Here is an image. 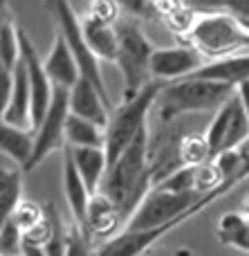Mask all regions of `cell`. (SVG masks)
Wrapping results in <instances>:
<instances>
[{"label": "cell", "mask_w": 249, "mask_h": 256, "mask_svg": "<svg viewBox=\"0 0 249 256\" xmlns=\"http://www.w3.org/2000/svg\"><path fill=\"white\" fill-rule=\"evenodd\" d=\"M238 97H241V102H243V108H245V112H247V117H249V81H243L241 86H238Z\"/></svg>", "instance_id": "obj_33"}, {"label": "cell", "mask_w": 249, "mask_h": 256, "mask_svg": "<svg viewBox=\"0 0 249 256\" xmlns=\"http://www.w3.org/2000/svg\"><path fill=\"white\" fill-rule=\"evenodd\" d=\"M2 124L27 128V130L34 128V122H31V88L27 68L22 61L13 68V92L7 108L2 110Z\"/></svg>", "instance_id": "obj_16"}, {"label": "cell", "mask_w": 249, "mask_h": 256, "mask_svg": "<svg viewBox=\"0 0 249 256\" xmlns=\"http://www.w3.org/2000/svg\"><path fill=\"white\" fill-rule=\"evenodd\" d=\"M164 86L166 81L153 79L139 94H135L133 99H124V104L115 108V112L110 115V124L106 128L108 166L115 160H119V155L133 144V140L144 128H148L146 117L151 112L153 104H157V97H160Z\"/></svg>", "instance_id": "obj_5"}, {"label": "cell", "mask_w": 249, "mask_h": 256, "mask_svg": "<svg viewBox=\"0 0 249 256\" xmlns=\"http://www.w3.org/2000/svg\"><path fill=\"white\" fill-rule=\"evenodd\" d=\"M243 22H245V27H247V30H249V22H247V20H243Z\"/></svg>", "instance_id": "obj_36"}, {"label": "cell", "mask_w": 249, "mask_h": 256, "mask_svg": "<svg viewBox=\"0 0 249 256\" xmlns=\"http://www.w3.org/2000/svg\"><path fill=\"white\" fill-rule=\"evenodd\" d=\"M22 248V230L7 218L4 222H0V254L2 256H18Z\"/></svg>", "instance_id": "obj_27"}, {"label": "cell", "mask_w": 249, "mask_h": 256, "mask_svg": "<svg viewBox=\"0 0 249 256\" xmlns=\"http://www.w3.org/2000/svg\"><path fill=\"white\" fill-rule=\"evenodd\" d=\"M241 214H243V216H245L247 220H249V196H247L245 200H243V212H241Z\"/></svg>", "instance_id": "obj_35"}, {"label": "cell", "mask_w": 249, "mask_h": 256, "mask_svg": "<svg viewBox=\"0 0 249 256\" xmlns=\"http://www.w3.org/2000/svg\"><path fill=\"white\" fill-rule=\"evenodd\" d=\"M205 56L191 45L180 48H155L151 61L153 79L157 81H178L196 74L205 66Z\"/></svg>", "instance_id": "obj_11"}, {"label": "cell", "mask_w": 249, "mask_h": 256, "mask_svg": "<svg viewBox=\"0 0 249 256\" xmlns=\"http://www.w3.org/2000/svg\"><path fill=\"white\" fill-rule=\"evenodd\" d=\"M108 108H110V104L103 99V94L85 76H81L74 88L70 90V112L81 117V120H88L101 128H108V124H110Z\"/></svg>", "instance_id": "obj_12"}, {"label": "cell", "mask_w": 249, "mask_h": 256, "mask_svg": "<svg viewBox=\"0 0 249 256\" xmlns=\"http://www.w3.org/2000/svg\"><path fill=\"white\" fill-rule=\"evenodd\" d=\"M70 120V90L54 86V97L45 120L34 130L36 144H34V158H31L27 171L36 168L52 150H63L67 146L65 142V126Z\"/></svg>", "instance_id": "obj_9"}, {"label": "cell", "mask_w": 249, "mask_h": 256, "mask_svg": "<svg viewBox=\"0 0 249 256\" xmlns=\"http://www.w3.org/2000/svg\"><path fill=\"white\" fill-rule=\"evenodd\" d=\"M180 162L182 166H200V164L211 162V148L209 142H207V135H200V132H189V135H182L180 140Z\"/></svg>", "instance_id": "obj_25"}, {"label": "cell", "mask_w": 249, "mask_h": 256, "mask_svg": "<svg viewBox=\"0 0 249 256\" xmlns=\"http://www.w3.org/2000/svg\"><path fill=\"white\" fill-rule=\"evenodd\" d=\"M151 189H153L151 130L144 128L133 140V144L119 155V160H115L108 166V173L103 178L99 191L112 200V204L117 207L126 227Z\"/></svg>", "instance_id": "obj_1"}, {"label": "cell", "mask_w": 249, "mask_h": 256, "mask_svg": "<svg viewBox=\"0 0 249 256\" xmlns=\"http://www.w3.org/2000/svg\"><path fill=\"white\" fill-rule=\"evenodd\" d=\"M205 135L209 142L211 158H218L225 150L241 148L249 140V117L243 108L238 92L214 115Z\"/></svg>", "instance_id": "obj_8"}, {"label": "cell", "mask_w": 249, "mask_h": 256, "mask_svg": "<svg viewBox=\"0 0 249 256\" xmlns=\"http://www.w3.org/2000/svg\"><path fill=\"white\" fill-rule=\"evenodd\" d=\"M115 27L119 36V52L115 63L124 74V99H133L153 81L151 61L155 48L133 18H124Z\"/></svg>", "instance_id": "obj_6"}, {"label": "cell", "mask_w": 249, "mask_h": 256, "mask_svg": "<svg viewBox=\"0 0 249 256\" xmlns=\"http://www.w3.org/2000/svg\"><path fill=\"white\" fill-rule=\"evenodd\" d=\"M20 256H47V248H45V245L31 243V240H25V238H22Z\"/></svg>", "instance_id": "obj_32"}, {"label": "cell", "mask_w": 249, "mask_h": 256, "mask_svg": "<svg viewBox=\"0 0 249 256\" xmlns=\"http://www.w3.org/2000/svg\"><path fill=\"white\" fill-rule=\"evenodd\" d=\"M9 218H11V220L22 230V234H25L27 230H31V227H36L38 222L45 220V207H40V204L34 202V200H20Z\"/></svg>", "instance_id": "obj_26"}, {"label": "cell", "mask_w": 249, "mask_h": 256, "mask_svg": "<svg viewBox=\"0 0 249 256\" xmlns=\"http://www.w3.org/2000/svg\"><path fill=\"white\" fill-rule=\"evenodd\" d=\"M13 92V72L11 70H4L0 68V108H7L9 99H11Z\"/></svg>", "instance_id": "obj_31"}, {"label": "cell", "mask_w": 249, "mask_h": 256, "mask_svg": "<svg viewBox=\"0 0 249 256\" xmlns=\"http://www.w3.org/2000/svg\"><path fill=\"white\" fill-rule=\"evenodd\" d=\"M200 200L202 196L180 191L166 182H160L148 191V196L124 230H160L166 236L171 230L189 220V212Z\"/></svg>", "instance_id": "obj_4"}, {"label": "cell", "mask_w": 249, "mask_h": 256, "mask_svg": "<svg viewBox=\"0 0 249 256\" xmlns=\"http://www.w3.org/2000/svg\"><path fill=\"white\" fill-rule=\"evenodd\" d=\"M124 230V220H121L117 207L112 204V200L108 196H103L101 191L92 196L88 207V222H85V236L90 240H103L108 243L110 238H115L119 232Z\"/></svg>", "instance_id": "obj_15"}, {"label": "cell", "mask_w": 249, "mask_h": 256, "mask_svg": "<svg viewBox=\"0 0 249 256\" xmlns=\"http://www.w3.org/2000/svg\"><path fill=\"white\" fill-rule=\"evenodd\" d=\"M34 144L36 137L27 128H16L9 124L0 126V150L2 155L11 158L22 171H27L31 158H34Z\"/></svg>", "instance_id": "obj_20"}, {"label": "cell", "mask_w": 249, "mask_h": 256, "mask_svg": "<svg viewBox=\"0 0 249 256\" xmlns=\"http://www.w3.org/2000/svg\"><path fill=\"white\" fill-rule=\"evenodd\" d=\"M72 160L79 168L83 182L88 184L90 194H97L101 189V182L108 173V153L101 146H83V148H72Z\"/></svg>", "instance_id": "obj_19"}, {"label": "cell", "mask_w": 249, "mask_h": 256, "mask_svg": "<svg viewBox=\"0 0 249 256\" xmlns=\"http://www.w3.org/2000/svg\"><path fill=\"white\" fill-rule=\"evenodd\" d=\"M22 200V173L18 168L0 171V222H4Z\"/></svg>", "instance_id": "obj_23"}, {"label": "cell", "mask_w": 249, "mask_h": 256, "mask_svg": "<svg viewBox=\"0 0 249 256\" xmlns=\"http://www.w3.org/2000/svg\"><path fill=\"white\" fill-rule=\"evenodd\" d=\"M63 191H65L70 212H72V216H74V225H79L81 230L85 232L88 207H90V200H92V194H90L88 184L83 182L74 160H72L70 146L63 148Z\"/></svg>", "instance_id": "obj_14"}, {"label": "cell", "mask_w": 249, "mask_h": 256, "mask_svg": "<svg viewBox=\"0 0 249 256\" xmlns=\"http://www.w3.org/2000/svg\"><path fill=\"white\" fill-rule=\"evenodd\" d=\"M67 256H92V240L79 225L67 227Z\"/></svg>", "instance_id": "obj_29"}, {"label": "cell", "mask_w": 249, "mask_h": 256, "mask_svg": "<svg viewBox=\"0 0 249 256\" xmlns=\"http://www.w3.org/2000/svg\"><path fill=\"white\" fill-rule=\"evenodd\" d=\"M81 30H83L85 45L94 54V58H99V61H117L119 36H117L115 25H106V22L97 20L92 16H85L81 20Z\"/></svg>", "instance_id": "obj_17"}, {"label": "cell", "mask_w": 249, "mask_h": 256, "mask_svg": "<svg viewBox=\"0 0 249 256\" xmlns=\"http://www.w3.org/2000/svg\"><path fill=\"white\" fill-rule=\"evenodd\" d=\"M45 9L49 12L52 16L54 25H56L58 34L65 36V40L70 43V48L74 50L76 58H79V66H81V74L85 79H90L94 84V88L103 94L108 104H110V97H108V90L106 84H103V76L101 70H99V58H94V54L88 50L83 40V30H81V20L76 18L74 9H72L70 0H43Z\"/></svg>", "instance_id": "obj_7"}, {"label": "cell", "mask_w": 249, "mask_h": 256, "mask_svg": "<svg viewBox=\"0 0 249 256\" xmlns=\"http://www.w3.org/2000/svg\"><path fill=\"white\" fill-rule=\"evenodd\" d=\"M184 43L196 48L207 61H218L249 50V30L227 12H205L184 36Z\"/></svg>", "instance_id": "obj_3"}, {"label": "cell", "mask_w": 249, "mask_h": 256, "mask_svg": "<svg viewBox=\"0 0 249 256\" xmlns=\"http://www.w3.org/2000/svg\"><path fill=\"white\" fill-rule=\"evenodd\" d=\"M119 0H92L88 16L106 22V25H117L119 22Z\"/></svg>", "instance_id": "obj_28"}, {"label": "cell", "mask_w": 249, "mask_h": 256, "mask_svg": "<svg viewBox=\"0 0 249 256\" xmlns=\"http://www.w3.org/2000/svg\"><path fill=\"white\" fill-rule=\"evenodd\" d=\"M45 70H47L49 79H52L54 86L58 88H67L72 90L76 86V81L81 79V66L79 58H76L74 50L70 48V43L65 40V36L58 34L54 36L52 50H49L47 58H45Z\"/></svg>", "instance_id": "obj_13"}, {"label": "cell", "mask_w": 249, "mask_h": 256, "mask_svg": "<svg viewBox=\"0 0 249 256\" xmlns=\"http://www.w3.org/2000/svg\"><path fill=\"white\" fill-rule=\"evenodd\" d=\"M47 256H67V227L63 225L61 216L56 220V230H54V236L47 245Z\"/></svg>", "instance_id": "obj_30"}, {"label": "cell", "mask_w": 249, "mask_h": 256, "mask_svg": "<svg viewBox=\"0 0 249 256\" xmlns=\"http://www.w3.org/2000/svg\"><path fill=\"white\" fill-rule=\"evenodd\" d=\"M20 61L27 68V76H29V88H31V122H34V130L45 120L49 106H52L54 97V84L49 79L47 70H45V61H40L38 52H36L34 43L29 36L20 30Z\"/></svg>", "instance_id": "obj_10"}, {"label": "cell", "mask_w": 249, "mask_h": 256, "mask_svg": "<svg viewBox=\"0 0 249 256\" xmlns=\"http://www.w3.org/2000/svg\"><path fill=\"white\" fill-rule=\"evenodd\" d=\"M236 86L220 81L187 76L178 81H166L157 97V115L164 124L189 112H218L236 94Z\"/></svg>", "instance_id": "obj_2"}, {"label": "cell", "mask_w": 249, "mask_h": 256, "mask_svg": "<svg viewBox=\"0 0 249 256\" xmlns=\"http://www.w3.org/2000/svg\"><path fill=\"white\" fill-rule=\"evenodd\" d=\"M144 256H191V252H187V250H175V252H155L153 254V250H151V252Z\"/></svg>", "instance_id": "obj_34"}, {"label": "cell", "mask_w": 249, "mask_h": 256, "mask_svg": "<svg viewBox=\"0 0 249 256\" xmlns=\"http://www.w3.org/2000/svg\"><path fill=\"white\" fill-rule=\"evenodd\" d=\"M218 240L229 248L249 252V220L243 214H225L218 220Z\"/></svg>", "instance_id": "obj_22"}, {"label": "cell", "mask_w": 249, "mask_h": 256, "mask_svg": "<svg viewBox=\"0 0 249 256\" xmlns=\"http://www.w3.org/2000/svg\"><path fill=\"white\" fill-rule=\"evenodd\" d=\"M18 63H20V30L4 14L0 25V68L13 72Z\"/></svg>", "instance_id": "obj_24"}, {"label": "cell", "mask_w": 249, "mask_h": 256, "mask_svg": "<svg viewBox=\"0 0 249 256\" xmlns=\"http://www.w3.org/2000/svg\"><path fill=\"white\" fill-rule=\"evenodd\" d=\"M65 142L72 148H83V146H101L106 148V128L92 124L88 120L72 115L65 126Z\"/></svg>", "instance_id": "obj_21"}, {"label": "cell", "mask_w": 249, "mask_h": 256, "mask_svg": "<svg viewBox=\"0 0 249 256\" xmlns=\"http://www.w3.org/2000/svg\"><path fill=\"white\" fill-rule=\"evenodd\" d=\"M191 76L220 81V84H232L238 88L243 81H249V54H236V56L218 58V61H207Z\"/></svg>", "instance_id": "obj_18"}]
</instances>
